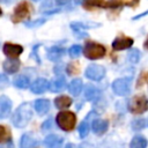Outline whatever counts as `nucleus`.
<instances>
[{"instance_id": "nucleus-1", "label": "nucleus", "mask_w": 148, "mask_h": 148, "mask_svg": "<svg viewBox=\"0 0 148 148\" xmlns=\"http://www.w3.org/2000/svg\"><path fill=\"white\" fill-rule=\"evenodd\" d=\"M32 118V109L30 104L23 103L20 105L13 116V124L16 127H24Z\"/></svg>"}, {"instance_id": "nucleus-2", "label": "nucleus", "mask_w": 148, "mask_h": 148, "mask_svg": "<svg viewBox=\"0 0 148 148\" xmlns=\"http://www.w3.org/2000/svg\"><path fill=\"white\" fill-rule=\"evenodd\" d=\"M76 117L71 111H61L57 114V124L62 131H72L75 127Z\"/></svg>"}, {"instance_id": "nucleus-3", "label": "nucleus", "mask_w": 148, "mask_h": 148, "mask_svg": "<svg viewBox=\"0 0 148 148\" xmlns=\"http://www.w3.org/2000/svg\"><path fill=\"white\" fill-rule=\"evenodd\" d=\"M105 46L95 42H88L83 49V53L88 59L95 60V59H99L102 57L105 56Z\"/></svg>"}, {"instance_id": "nucleus-4", "label": "nucleus", "mask_w": 148, "mask_h": 148, "mask_svg": "<svg viewBox=\"0 0 148 148\" xmlns=\"http://www.w3.org/2000/svg\"><path fill=\"white\" fill-rule=\"evenodd\" d=\"M31 12H32V7L28 1L20 2L14 9V13H13V16H12V21L14 23H18V22L28 18L30 16Z\"/></svg>"}, {"instance_id": "nucleus-5", "label": "nucleus", "mask_w": 148, "mask_h": 148, "mask_svg": "<svg viewBox=\"0 0 148 148\" xmlns=\"http://www.w3.org/2000/svg\"><path fill=\"white\" fill-rule=\"evenodd\" d=\"M128 109L132 113H135V114L143 113L148 110V99L143 95L134 96L128 103Z\"/></svg>"}, {"instance_id": "nucleus-6", "label": "nucleus", "mask_w": 148, "mask_h": 148, "mask_svg": "<svg viewBox=\"0 0 148 148\" xmlns=\"http://www.w3.org/2000/svg\"><path fill=\"white\" fill-rule=\"evenodd\" d=\"M112 89L117 95L125 96L131 91V80L130 79H117L112 83Z\"/></svg>"}, {"instance_id": "nucleus-7", "label": "nucleus", "mask_w": 148, "mask_h": 148, "mask_svg": "<svg viewBox=\"0 0 148 148\" xmlns=\"http://www.w3.org/2000/svg\"><path fill=\"white\" fill-rule=\"evenodd\" d=\"M86 76L90 80H94V81H99L104 77L105 75V69L103 66H99V65H95V64H91L87 67L86 69Z\"/></svg>"}, {"instance_id": "nucleus-8", "label": "nucleus", "mask_w": 148, "mask_h": 148, "mask_svg": "<svg viewBox=\"0 0 148 148\" xmlns=\"http://www.w3.org/2000/svg\"><path fill=\"white\" fill-rule=\"evenodd\" d=\"M22 52H23V47L18 44L5 43L3 45V53L10 59H16Z\"/></svg>"}, {"instance_id": "nucleus-9", "label": "nucleus", "mask_w": 148, "mask_h": 148, "mask_svg": "<svg viewBox=\"0 0 148 148\" xmlns=\"http://www.w3.org/2000/svg\"><path fill=\"white\" fill-rule=\"evenodd\" d=\"M132 45H133V39L131 37H127V36H119L112 43V47L114 50H117V51L128 49Z\"/></svg>"}, {"instance_id": "nucleus-10", "label": "nucleus", "mask_w": 148, "mask_h": 148, "mask_svg": "<svg viewBox=\"0 0 148 148\" xmlns=\"http://www.w3.org/2000/svg\"><path fill=\"white\" fill-rule=\"evenodd\" d=\"M30 89L34 94H43L49 89V81L45 80V79L39 77V79H37L32 82Z\"/></svg>"}, {"instance_id": "nucleus-11", "label": "nucleus", "mask_w": 148, "mask_h": 148, "mask_svg": "<svg viewBox=\"0 0 148 148\" xmlns=\"http://www.w3.org/2000/svg\"><path fill=\"white\" fill-rule=\"evenodd\" d=\"M64 139L57 134H50L45 138L44 143L47 148H60L62 146Z\"/></svg>"}, {"instance_id": "nucleus-12", "label": "nucleus", "mask_w": 148, "mask_h": 148, "mask_svg": "<svg viewBox=\"0 0 148 148\" xmlns=\"http://www.w3.org/2000/svg\"><path fill=\"white\" fill-rule=\"evenodd\" d=\"M34 108H35V110H36L37 113H39V114H45V113L50 110V101L44 99V98L37 99V101L34 103Z\"/></svg>"}, {"instance_id": "nucleus-13", "label": "nucleus", "mask_w": 148, "mask_h": 148, "mask_svg": "<svg viewBox=\"0 0 148 148\" xmlns=\"http://www.w3.org/2000/svg\"><path fill=\"white\" fill-rule=\"evenodd\" d=\"M12 110V102L7 96L0 97V117H6Z\"/></svg>"}, {"instance_id": "nucleus-14", "label": "nucleus", "mask_w": 148, "mask_h": 148, "mask_svg": "<svg viewBox=\"0 0 148 148\" xmlns=\"http://www.w3.org/2000/svg\"><path fill=\"white\" fill-rule=\"evenodd\" d=\"M66 86V80L65 77L60 76V77H57L54 80H52L51 82H49V89L53 92H58L60 90H62Z\"/></svg>"}, {"instance_id": "nucleus-15", "label": "nucleus", "mask_w": 148, "mask_h": 148, "mask_svg": "<svg viewBox=\"0 0 148 148\" xmlns=\"http://www.w3.org/2000/svg\"><path fill=\"white\" fill-rule=\"evenodd\" d=\"M2 67H3L6 73L13 74V73L17 72V69L20 68V61L16 60V59H8V60H6L3 62Z\"/></svg>"}, {"instance_id": "nucleus-16", "label": "nucleus", "mask_w": 148, "mask_h": 148, "mask_svg": "<svg viewBox=\"0 0 148 148\" xmlns=\"http://www.w3.org/2000/svg\"><path fill=\"white\" fill-rule=\"evenodd\" d=\"M92 131L96 134H103L108 130V123L104 119H95L92 121Z\"/></svg>"}, {"instance_id": "nucleus-17", "label": "nucleus", "mask_w": 148, "mask_h": 148, "mask_svg": "<svg viewBox=\"0 0 148 148\" xmlns=\"http://www.w3.org/2000/svg\"><path fill=\"white\" fill-rule=\"evenodd\" d=\"M38 145V141L29 134H24L21 138V148H34Z\"/></svg>"}, {"instance_id": "nucleus-18", "label": "nucleus", "mask_w": 148, "mask_h": 148, "mask_svg": "<svg viewBox=\"0 0 148 148\" xmlns=\"http://www.w3.org/2000/svg\"><path fill=\"white\" fill-rule=\"evenodd\" d=\"M82 86H83V83H82V81H81L80 79H74V80L69 83L68 90H69V92H71L72 95L77 96V95L81 92V90H82Z\"/></svg>"}, {"instance_id": "nucleus-19", "label": "nucleus", "mask_w": 148, "mask_h": 148, "mask_svg": "<svg viewBox=\"0 0 148 148\" xmlns=\"http://www.w3.org/2000/svg\"><path fill=\"white\" fill-rule=\"evenodd\" d=\"M64 54V50L61 47H58V46H53L47 52V58L52 61H58Z\"/></svg>"}, {"instance_id": "nucleus-20", "label": "nucleus", "mask_w": 148, "mask_h": 148, "mask_svg": "<svg viewBox=\"0 0 148 148\" xmlns=\"http://www.w3.org/2000/svg\"><path fill=\"white\" fill-rule=\"evenodd\" d=\"M54 104L58 109H66L68 106H71L72 104V99L68 97V96H58L56 99H54Z\"/></svg>"}, {"instance_id": "nucleus-21", "label": "nucleus", "mask_w": 148, "mask_h": 148, "mask_svg": "<svg viewBox=\"0 0 148 148\" xmlns=\"http://www.w3.org/2000/svg\"><path fill=\"white\" fill-rule=\"evenodd\" d=\"M130 147L131 148H146L147 147V140H146V138H143L141 135H136L132 139Z\"/></svg>"}, {"instance_id": "nucleus-22", "label": "nucleus", "mask_w": 148, "mask_h": 148, "mask_svg": "<svg viewBox=\"0 0 148 148\" xmlns=\"http://www.w3.org/2000/svg\"><path fill=\"white\" fill-rule=\"evenodd\" d=\"M104 3H105L104 0H82V5L87 9L104 7Z\"/></svg>"}, {"instance_id": "nucleus-23", "label": "nucleus", "mask_w": 148, "mask_h": 148, "mask_svg": "<svg viewBox=\"0 0 148 148\" xmlns=\"http://www.w3.org/2000/svg\"><path fill=\"white\" fill-rule=\"evenodd\" d=\"M29 84H30L29 79L27 76H24V75H20L17 77H15V80H14V86L17 87V88H21V89L28 88Z\"/></svg>"}, {"instance_id": "nucleus-24", "label": "nucleus", "mask_w": 148, "mask_h": 148, "mask_svg": "<svg viewBox=\"0 0 148 148\" xmlns=\"http://www.w3.org/2000/svg\"><path fill=\"white\" fill-rule=\"evenodd\" d=\"M99 90H97V88L92 87V86H88L86 89V97L88 101H92L95 98H97L99 96Z\"/></svg>"}, {"instance_id": "nucleus-25", "label": "nucleus", "mask_w": 148, "mask_h": 148, "mask_svg": "<svg viewBox=\"0 0 148 148\" xmlns=\"http://www.w3.org/2000/svg\"><path fill=\"white\" fill-rule=\"evenodd\" d=\"M10 140V132L7 127L0 125V142H7Z\"/></svg>"}, {"instance_id": "nucleus-26", "label": "nucleus", "mask_w": 148, "mask_h": 148, "mask_svg": "<svg viewBox=\"0 0 148 148\" xmlns=\"http://www.w3.org/2000/svg\"><path fill=\"white\" fill-rule=\"evenodd\" d=\"M140 57H141V53H140V51L138 49H134L128 53V60L131 62H133V64H136L140 60Z\"/></svg>"}, {"instance_id": "nucleus-27", "label": "nucleus", "mask_w": 148, "mask_h": 148, "mask_svg": "<svg viewBox=\"0 0 148 148\" xmlns=\"http://www.w3.org/2000/svg\"><path fill=\"white\" fill-rule=\"evenodd\" d=\"M88 133H89V124L87 121H82L79 125V134L81 138H84V136H87Z\"/></svg>"}, {"instance_id": "nucleus-28", "label": "nucleus", "mask_w": 148, "mask_h": 148, "mask_svg": "<svg viewBox=\"0 0 148 148\" xmlns=\"http://www.w3.org/2000/svg\"><path fill=\"white\" fill-rule=\"evenodd\" d=\"M123 5L121 0H109L104 3L105 8H111V9H116V8H120Z\"/></svg>"}, {"instance_id": "nucleus-29", "label": "nucleus", "mask_w": 148, "mask_h": 148, "mask_svg": "<svg viewBox=\"0 0 148 148\" xmlns=\"http://www.w3.org/2000/svg\"><path fill=\"white\" fill-rule=\"evenodd\" d=\"M81 46L80 45H73V46H71L69 47V50H68V53H69V56L72 57V58H77L80 54H81Z\"/></svg>"}, {"instance_id": "nucleus-30", "label": "nucleus", "mask_w": 148, "mask_h": 148, "mask_svg": "<svg viewBox=\"0 0 148 148\" xmlns=\"http://www.w3.org/2000/svg\"><path fill=\"white\" fill-rule=\"evenodd\" d=\"M67 72H68V74H71V75H75V74H77V73L80 72V69H79V65H77L76 62H72V64H69V65L67 66Z\"/></svg>"}, {"instance_id": "nucleus-31", "label": "nucleus", "mask_w": 148, "mask_h": 148, "mask_svg": "<svg viewBox=\"0 0 148 148\" xmlns=\"http://www.w3.org/2000/svg\"><path fill=\"white\" fill-rule=\"evenodd\" d=\"M142 84H148V72H143L140 74L138 80V87H141Z\"/></svg>"}, {"instance_id": "nucleus-32", "label": "nucleus", "mask_w": 148, "mask_h": 148, "mask_svg": "<svg viewBox=\"0 0 148 148\" xmlns=\"http://www.w3.org/2000/svg\"><path fill=\"white\" fill-rule=\"evenodd\" d=\"M145 124H146L145 119H138L132 123V127H133V130H141L145 127Z\"/></svg>"}, {"instance_id": "nucleus-33", "label": "nucleus", "mask_w": 148, "mask_h": 148, "mask_svg": "<svg viewBox=\"0 0 148 148\" xmlns=\"http://www.w3.org/2000/svg\"><path fill=\"white\" fill-rule=\"evenodd\" d=\"M121 2L126 6H135L139 2V0H121Z\"/></svg>"}, {"instance_id": "nucleus-34", "label": "nucleus", "mask_w": 148, "mask_h": 148, "mask_svg": "<svg viewBox=\"0 0 148 148\" xmlns=\"http://www.w3.org/2000/svg\"><path fill=\"white\" fill-rule=\"evenodd\" d=\"M69 0H57V3L58 5H65L66 2H68Z\"/></svg>"}, {"instance_id": "nucleus-35", "label": "nucleus", "mask_w": 148, "mask_h": 148, "mask_svg": "<svg viewBox=\"0 0 148 148\" xmlns=\"http://www.w3.org/2000/svg\"><path fill=\"white\" fill-rule=\"evenodd\" d=\"M143 46H145V49H147L148 50V39L145 42V44H143Z\"/></svg>"}, {"instance_id": "nucleus-36", "label": "nucleus", "mask_w": 148, "mask_h": 148, "mask_svg": "<svg viewBox=\"0 0 148 148\" xmlns=\"http://www.w3.org/2000/svg\"><path fill=\"white\" fill-rule=\"evenodd\" d=\"M66 148H74V147H73V145H67Z\"/></svg>"}, {"instance_id": "nucleus-37", "label": "nucleus", "mask_w": 148, "mask_h": 148, "mask_svg": "<svg viewBox=\"0 0 148 148\" xmlns=\"http://www.w3.org/2000/svg\"><path fill=\"white\" fill-rule=\"evenodd\" d=\"M1 14H2V10H1V8H0V16H1Z\"/></svg>"}, {"instance_id": "nucleus-38", "label": "nucleus", "mask_w": 148, "mask_h": 148, "mask_svg": "<svg viewBox=\"0 0 148 148\" xmlns=\"http://www.w3.org/2000/svg\"><path fill=\"white\" fill-rule=\"evenodd\" d=\"M34 1H39V0H34Z\"/></svg>"}]
</instances>
